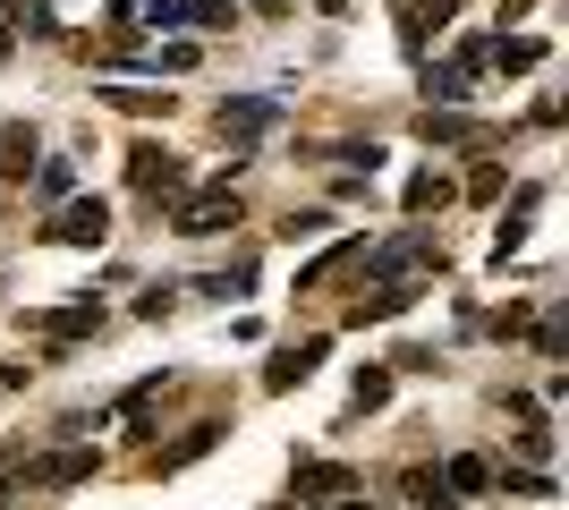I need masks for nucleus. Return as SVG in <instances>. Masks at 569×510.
Instances as JSON below:
<instances>
[{
    "label": "nucleus",
    "instance_id": "nucleus-23",
    "mask_svg": "<svg viewBox=\"0 0 569 510\" xmlns=\"http://www.w3.org/2000/svg\"><path fill=\"white\" fill-rule=\"evenodd\" d=\"M493 486L527 493V502H545V493H552V477H545V468H493Z\"/></svg>",
    "mask_w": 569,
    "mask_h": 510
},
{
    "label": "nucleus",
    "instance_id": "nucleus-24",
    "mask_svg": "<svg viewBox=\"0 0 569 510\" xmlns=\"http://www.w3.org/2000/svg\"><path fill=\"white\" fill-rule=\"evenodd\" d=\"M426 94H433V102H459V94H468V69H459V60H442V69H426Z\"/></svg>",
    "mask_w": 569,
    "mask_h": 510
},
{
    "label": "nucleus",
    "instance_id": "nucleus-28",
    "mask_svg": "<svg viewBox=\"0 0 569 510\" xmlns=\"http://www.w3.org/2000/svg\"><path fill=\"white\" fill-rule=\"evenodd\" d=\"M256 9H263V18H281V9H289V0H256Z\"/></svg>",
    "mask_w": 569,
    "mask_h": 510
},
{
    "label": "nucleus",
    "instance_id": "nucleus-8",
    "mask_svg": "<svg viewBox=\"0 0 569 510\" xmlns=\"http://www.w3.org/2000/svg\"><path fill=\"white\" fill-rule=\"evenodd\" d=\"M451 9H459V0H408V9H400V51H408V60H426V43L451 26Z\"/></svg>",
    "mask_w": 569,
    "mask_h": 510
},
{
    "label": "nucleus",
    "instance_id": "nucleus-1",
    "mask_svg": "<svg viewBox=\"0 0 569 510\" xmlns=\"http://www.w3.org/2000/svg\"><path fill=\"white\" fill-rule=\"evenodd\" d=\"M366 272H375V281H400V290H426L433 272H442V247H433V230H400V239L366 247Z\"/></svg>",
    "mask_w": 569,
    "mask_h": 510
},
{
    "label": "nucleus",
    "instance_id": "nucleus-25",
    "mask_svg": "<svg viewBox=\"0 0 569 510\" xmlns=\"http://www.w3.org/2000/svg\"><path fill=\"white\" fill-rule=\"evenodd\" d=\"M391 400V366H357V409H382Z\"/></svg>",
    "mask_w": 569,
    "mask_h": 510
},
{
    "label": "nucleus",
    "instance_id": "nucleus-26",
    "mask_svg": "<svg viewBox=\"0 0 569 510\" xmlns=\"http://www.w3.org/2000/svg\"><path fill=\"white\" fill-rule=\"evenodd\" d=\"M468 196H476V204H493V196H501V162H485V170H476V179H468Z\"/></svg>",
    "mask_w": 569,
    "mask_h": 510
},
{
    "label": "nucleus",
    "instance_id": "nucleus-15",
    "mask_svg": "<svg viewBox=\"0 0 569 510\" xmlns=\"http://www.w3.org/2000/svg\"><path fill=\"white\" fill-rule=\"evenodd\" d=\"M357 256H366V239H340V247H332V256H315V264H307V272H298V290H332V281H340V272H349V264H357Z\"/></svg>",
    "mask_w": 569,
    "mask_h": 510
},
{
    "label": "nucleus",
    "instance_id": "nucleus-22",
    "mask_svg": "<svg viewBox=\"0 0 569 510\" xmlns=\"http://www.w3.org/2000/svg\"><path fill=\"white\" fill-rule=\"evenodd\" d=\"M26 179H34V196H43V204H60V196H77V170H69V162H34V170H26Z\"/></svg>",
    "mask_w": 569,
    "mask_h": 510
},
{
    "label": "nucleus",
    "instance_id": "nucleus-17",
    "mask_svg": "<svg viewBox=\"0 0 569 510\" xmlns=\"http://www.w3.org/2000/svg\"><path fill=\"white\" fill-rule=\"evenodd\" d=\"M400 204L408 213H442V204H451V179H442V170H417V179L400 188Z\"/></svg>",
    "mask_w": 569,
    "mask_h": 510
},
{
    "label": "nucleus",
    "instance_id": "nucleus-9",
    "mask_svg": "<svg viewBox=\"0 0 569 510\" xmlns=\"http://www.w3.org/2000/svg\"><path fill=\"white\" fill-rule=\"evenodd\" d=\"M323 349H332V340H298V349H281V358L263 366V391H298L315 366H323Z\"/></svg>",
    "mask_w": 569,
    "mask_h": 510
},
{
    "label": "nucleus",
    "instance_id": "nucleus-2",
    "mask_svg": "<svg viewBox=\"0 0 569 510\" xmlns=\"http://www.w3.org/2000/svg\"><path fill=\"white\" fill-rule=\"evenodd\" d=\"M128 188H137L144 204H179V196H188V162L170 146H137L128 153Z\"/></svg>",
    "mask_w": 569,
    "mask_h": 510
},
{
    "label": "nucleus",
    "instance_id": "nucleus-14",
    "mask_svg": "<svg viewBox=\"0 0 569 510\" xmlns=\"http://www.w3.org/2000/svg\"><path fill=\"white\" fill-rule=\"evenodd\" d=\"M34 332H51V340H86V332H102V307L86 298V307H51V316H34Z\"/></svg>",
    "mask_w": 569,
    "mask_h": 510
},
{
    "label": "nucleus",
    "instance_id": "nucleus-11",
    "mask_svg": "<svg viewBox=\"0 0 569 510\" xmlns=\"http://www.w3.org/2000/svg\"><path fill=\"white\" fill-rule=\"evenodd\" d=\"M213 442H221V426H213V417H204V426H188V434L170 442V451H153V460H144V468H153V477H179V468H188V460H204Z\"/></svg>",
    "mask_w": 569,
    "mask_h": 510
},
{
    "label": "nucleus",
    "instance_id": "nucleus-4",
    "mask_svg": "<svg viewBox=\"0 0 569 510\" xmlns=\"http://www.w3.org/2000/svg\"><path fill=\"white\" fill-rule=\"evenodd\" d=\"M179 230H188V239H221V230H238V188L221 179V188H204V196H179Z\"/></svg>",
    "mask_w": 569,
    "mask_h": 510
},
{
    "label": "nucleus",
    "instance_id": "nucleus-16",
    "mask_svg": "<svg viewBox=\"0 0 569 510\" xmlns=\"http://www.w3.org/2000/svg\"><path fill=\"white\" fill-rule=\"evenodd\" d=\"M400 493H408L417 510H459V502H451V486H442V468H408Z\"/></svg>",
    "mask_w": 569,
    "mask_h": 510
},
{
    "label": "nucleus",
    "instance_id": "nucleus-20",
    "mask_svg": "<svg viewBox=\"0 0 569 510\" xmlns=\"http://www.w3.org/2000/svg\"><path fill=\"white\" fill-rule=\"evenodd\" d=\"M170 18L179 26H238V9L230 0H170Z\"/></svg>",
    "mask_w": 569,
    "mask_h": 510
},
{
    "label": "nucleus",
    "instance_id": "nucleus-13",
    "mask_svg": "<svg viewBox=\"0 0 569 510\" xmlns=\"http://www.w3.org/2000/svg\"><path fill=\"white\" fill-rule=\"evenodd\" d=\"M545 60V34H501V43H485V69H501V77H527Z\"/></svg>",
    "mask_w": 569,
    "mask_h": 510
},
{
    "label": "nucleus",
    "instance_id": "nucleus-19",
    "mask_svg": "<svg viewBox=\"0 0 569 510\" xmlns=\"http://www.w3.org/2000/svg\"><path fill=\"white\" fill-rule=\"evenodd\" d=\"M442 486H451V493H493V460H476V451H468V460L442 468Z\"/></svg>",
    "mask_w": 569,
    "mask_h": 510
},
{
    "label": "nucleus",
    "instance_id": "nucleus-12",
    "mask_svg": "<svg viewBox=\"0 0 569 510\" xmlns=\"http://www.w3.org/2000/svg\"><path fill=\"white\" fill-rule=\"evenodd\" d=\"M221 137H230V146H247V137H263V128H272V102L263 94H238V102H221Z\"/></svg>",
    "mask_w": 569,
    "mask_h": 510
},
{
    "label": "nucleus",
    "instance_id": "nucleus-5",
    "mask_svg": "<svg viewBox=\"0 0 569 510\" xmlns=\"http://www.w3.org/2000/svg\"><path fill=\"white\" fill-rule=\"evenodd\" d=\"M340 493H357V468H340V460H298L289 510H323V502H340Z\"/></svg>",
    "mask_w": 569,
    "mask_h": 510
},
{
    "label": "nucleus",
    "instance_id": "nucleus-10",
    "mask_svg": "<svg viewBox=\"0 0 569 510\" xmlns=\"http://www.w3.org/2000/svg\"><path fill=\"white\" fill-rule=\"evenodd\" d=\"M417 298H426V290H400V281H375V290H366V298L349 307V323H357V332H366V323H391V316H408Z\"/></svg>",
    "mask_w": 569,
    "mask_h": 510
},
{
    "label": "nucleus",
    "instance_id": "nucleus-21",
    "mask_svg": "<svg viewBox=\"0 0 569 510\" xmlns=\"http://www.w3.org/2000/svg\"><path fill=\"white\" fill-rule=\"evenodd\" d=\"M102 102H111V111H137V120L170 111V94H144V86H102Z\"/></svg>",
    "mask_w": 569,
    "mask_h": 510
},
{
    "label": "nucleus",
    "instance_id": "nucleus-27",
    "mask_svg": "<svg viewBox=\"0 0 569 510\" xmlns=\"http://www.w3.org/2000/svg\"><path fill=\"white\" fill-rule=\"evenodd\" d=\"M9 51H18V26H0V60H9Z\"/></svg>",
    "mask_w": 569,
    "mask_h": 510
},
{
    "label": "nucleus",
    "instance_id": "nucleus-3",
    "mask_svg": "<svg viewBox=\"0 0 569 510\" xmlns=\"http://www.w3.org/2000/svg\"><path fill=\"white\" fill-rule=\"evenodd\" d=\"M43 239H60V247H102V239H111V204H102V196H60V213H51Z\"/></svg>",
    "mask_w": 569,
    "mask_h": 510
},
{
    "label": "nucleus",
    "instance_id": "nucleus-29",
    "mask_svg": "<svg viewBox=\"0 0 569 510\" xmlns=\"http://www.w3.org/2000/svg\"><path fill=\"white\" fill-rule=\"evenodd\" d=\"M0 502H9V486H0Z\"/></svg>",
    "mask_w": 569,
    "mask_h": 510
},
{
    "label": "nucleus",
    "instance_id": "nucleus-7",
    "mask_svg": "<svg viewBox=\"0 0 569 510\" xmlns=\"http://www.w3.org/2000/svg\"><path fill=\"white\" fill-rule=\"evenodd\" d=\"M417 137H426V146H493V128H476L468 111H451V102H426Z\"/></svg>",
    "mask_w": 569,
    "mask_h": 510
},
{
    "label": "nucleus",
    "instance_id": "nucleus-18",
    "mask_svg": "<svg viewBox=\"0 0 569 510\" xmlns=\"http://www.w3.org/2000/svg\"><path fill=\"white\" fill-rule=\"evenodd\" d=\"M26 170H34V128H0V179L26 188Z\"/></svg>",
    "mask_w": 569,
    "mask_h": 510
},
{
    "label": "nucleus",
    "instance_id": "nucleus-6",
    "mask_svg": "<svg viewBox=\"0 0 569 510\" xmlns=\"http://www.w3.org/2000/svg\"><path fill=\"white\" fill-rule=\"evenodd\" d=\"M94 477V451L86 442H69V451H43V460H26V486H51V493H69Z\"/></svg>",
    "mask_w": 569,
    "mask_h": 510
}]
</instances>
